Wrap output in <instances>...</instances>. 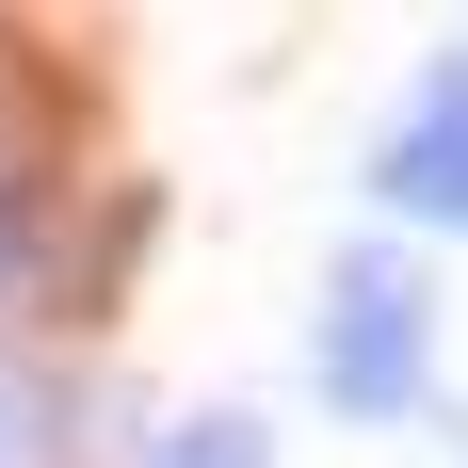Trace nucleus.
Segmentation results:
<instances>
[{"mask_svg":"<svg viewBox=\"0 0 468 468\" xmlns=\"http://www.w3.org/2000/svg\"><path fill=\"white\" fill-rule=\"evenodd\" d=\"M33 259H48V242H33V194H16V178H0V291H16V275H33Z\"/></svg>","mask_w":468,"mask_h":468,"instance_id":"5","label":"nucleus"},{"mask_svg":"<svg viewBox=\"0 0 468 468\" xmlns=\"http://www.w3.org/2000/svg\"><path fill=\"white\" fill-rule=\"evenodd\" d=\"M420 388H436L420 372V275L356 242L324 275V404L339 420H420Z\"/></svg>","mask_w":468,"mask_h":468,"instance_id":"1","label":"nucleus"},{"mask_svg":"<svg viewBox=\"0 0 468 468\" xmlns=\"http://www.w3.org/2000/svg\"><path fill=\"white\" fill-rule=\"evenodd\" d=\"M48 436H65V388H48V372H16V356H0V468H33Z\"/></svg>","mask_w":468,"mask_h":468,"instance_id":"3","label":"nucleus"},{"mask_svg":"<svg viewBox=\"0 0 468 468\" xmlns=\"http://www.w3.org/2000/svg\"><path fill=\"white\" fill-rule=\"evenodd\" d=\"M145 468H275V436H259V420H227V404H210V420H178V436H162V452H145Z\"/></svg>","mask_w":468,"mask_h":468,"instance_id":"4","label":"nucleus"},{"mask_svg":"<svg viewBox=\"0 0 468 468\" xmlns=\"http://www.w3.org/2000/svg\"><path fill=\"white\" fill-rule=\"evenodd\" d=\"M372 210H404V227H452V242H468V65H436V81L404 97V130L372 145Z\"/></svg>","mask_w":468,"mask_h":468,"instance_id":"2","label":"nucleus"}]
</instances>
